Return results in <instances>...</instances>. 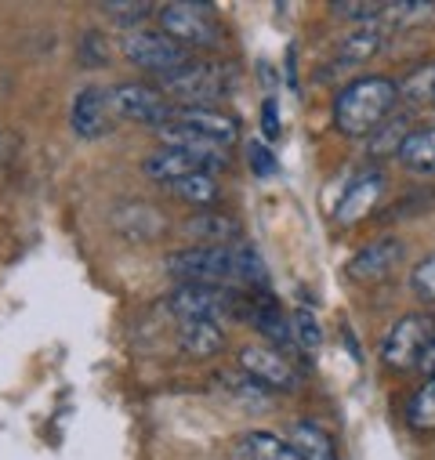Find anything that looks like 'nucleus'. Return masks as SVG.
Segmentation results:
<instances>
[{
    "label": "nucleus",
    "instance_id": "1",
    "mask_svg": "<svg viewBox=\"0 0 435 460\" xmlns=\"http://www.w3.org/2000/svg\"><path fill=\"white\" fill-rule=\"evenodd\" d=\"M167 272L182 283H203V287L247 283L254 290L269 283V269L251 247H189L167 258Z\"/></svg>",
    "mask_w": 435,
    "mask_h": 460
},
{
    "label": "nucleus",
    "instance_id": "2",
    "mask_svg": "<svg viewBox=\"0 0 435 460\" xmlns=\"http://www.w3.org/2000/svg\"><path fill=\"white\" fill-rule=\"evenodd\" d=\"M395 102H399V84H392L388 76H363L338 94L334 128L345 138H367L392 117Z\"/></svg>",
    "mask_w": 435,
    "mask_h": 460
},
{
    "label": "nucleus",
    "instance_id": "3",
    "mask_svg": "<svg viewBox=\"0 0 435 460\" xmlns=\"http://www.w3.org/2000/svg\"><path fill=\"white\" fill-rule=\"evenodd\" d=\"M164 91L189 109H203L210 102H222L236 87V66L226 62H185L182 69L160 76Z\"/></svg>",
    "mask_w": 435,
    "mask_h": 460
},
{
    "label": "nucleus",
    "instance_id": "4",
    "mask_svg": "<svg viewBox=\"0 0 435 460\" xmlns=\"http://www.w3.org/2000/svg\"><path fill=\"white\" fill-rule=\"evenodd\" d=\"M167 312L182 323H218L222 315L244 319V294L233 287H203V283H182L167 297Z\"/></svg>",
    "mask_w": 435,
    "mask_h": 460
},
{
    "label": "nucleus",
    "instance_id": "5",
    "mask_svg": "<svg viewBox=\"0 0 435 460\" xmlns=\"http://www.w3.org/2000/svg\"><path fill=\"white\" fill-rule=\"evenodd\" d=\"M431 341H435V319L431 315H424V312L403 315L381 341V363L395 374H406V370L424 363Z\"/></svg>",
    "mask_w": 435,
    "mask_h": 460
},
{
    "label": "nucleus",
    "instance_id": "6",
    "mask_svg": "<svg viewBox=\"0 0 435 460\" xmlns=\"http://www.w3.org/2000/svg\"><path fill=\"white\" fill-rule=\"evenodd\" d=\"M160 33H167L182 48H214L222 40V30L214 22V12L200 0H178L160 8Z\"/></svg>",
    "mask_w": 435,
    "mask_h": 460
},
{
    "label": "nucleus",
    "instance_id": "7",
    "mask_svg": "<svg viewBox=\"0 0 435 460\" xmlns=\"http://www.w3.org/2000/svg\"><path fill=\"white\" fill-rule=\"evenodd\" d=\"M109 102H113L117 117H128V120L149 124V128H164L178 117V109L167 102V94H160L146 84H120L109 91Z\"/></svg>",
    "mask_w": 435,
    "mask_h": 460
},
{
    "label": "nucleus",
    "instance_id": "8",
    "mask_svg": "<svg viewBox=\"0 0 435 460\" xmlns=\"http://www.w3.org/2000/svg\"><path fill=\"white\" fill-rule=\"evenodd\" d=\"M124 55L138 69H149V73H160V76H167V73L182 69L185 62H192L189 48L174 44L167 33H146V30H131L124 37Z\"/></svg>",
    "mask_w": 435,
    "mask_h": 460
},
{
    "label": "nucleus",
    "instance_id": "9",
    "mask_svg": "<svg viewBox=\"0 0 435 460\" xmlns=\"http://www.w3.org/2000/svg\"><path fill=\"white\" fill-rule=\"evenodd\" d=\"M69 128H73V135L84 138V142H94V138L109 135V128H113V102H109V91H102V87H84V91L73 98Z\"/></svg>",
    "mask_w": 435,
    "mask_h": 460
},
{
    "label": "nucleus",
    "instance_id": "10",
    "mask_svg": "<svg viewBox=\"0 0 435 460\" xmlns=\"http://www.w3.org/2000/svg\"><path fill=\"white\" fill-rule=\"evenodd\" d=\"M240 374L262 385L265 392H294L297 388V370L272 349H244L240 352Z\"/></svg>",
    "mask_w": 435,
    "mask_h": 460
},
{
    "label": "nucleus",
    "instance_id": "11",
    "mask_svg": "<svg viewBox=\"0 0 435 460\" xmlns=\"http://www.w3.org/2000/svg\"><path fill=\"white\" fill-rule=\"evenodd\" d=\"M156 135H160V142H164L167 149L189 153L203 171H214V167H226V164H229V156H226V149H222V146H214L210 138L196 135V131H192V128H185L182 120H171V124L156 128Z\"/></svg>",
    "mask_w": 435,
    "mask_h": 460
},
{
    "label": "nucleus",
    "instance_id": "12",
    "mask_svg": "<svg viewBox=\"0 0 435 460\" xmlns=\"http://www.w3.org/2000/svg\"><path fill=\"white\" fill-rule=\"evenodd\" d=\"M381 196H385V178L381 174H367V178L352 181L345 189V196L338 199V207H334V221L338 225H360L363 217L374 214V207L381 203Z\"/></svg>",
    "mask_w": 435,
    "mask_h": 460
},
{
    "label": "nucleus",
    "instance_id": "13",
    "mask_svg": "<svg viewBox=\"0 0 435 460\" xmlns=\"http://www.w3.org/2000/svg\"><path fill=\"white\" fill-rule=\"evenodd\" d=\"M403 258V240L395 236H385V240H374L370 247H363L352 261H349V276L356 283H374V279H385L395 261Z\"/></svg>",
    "mask_w": 435,
    "mask_h": 460
},
{
    "label": "nucleus",
    "instance_id": "14",
    "mask_svg": "<svg viewBox=\"0 0 435 460\" xmlns=\"http://www.w3.org/2000/svg\"><path fill=\"white\" fill-rule=\"evenodd\" d=\"M174 120H182L185 128H192L196 135L210 138L214 146H222V149L236 146V138H240V124L233 117H226V112H218V109H178Z\"/></svg>",
    "mask_w": 435,
    "mask_h": 460
},
{
    "label": "nucleus",
    "instance_id": "15",
    "mask_svg": "<svg viewBox=\"0 0 435 460\" xmlns=\"http://www.w3.org/2000/svg\"><path fill=\"white\" fill-rule=\"evenodd\" d=\"M185 233L192 240H200L203 247H233L240 240V221L229 214H196L185 217Z\"/></svg>",
    "mask_w": 435,
    "mask_h": 460
},
{
    "label": "nucleus",
    "instance_id": "16",
    "mask_svg": "<svg viewBox=\"0 0 435 460\" xmlns=\"http://www.w3.org/2000/svg\"><path fill=\"white\" fill-rule=\"evenodd\" d=\"M142 171H146V178H153L160 185H171V181L189 178V174H207L189 153H178V149H167V146H160L156 153H149L142 160Z\"/></svg>",
    "mask_w": 435,
    "mask_h": 460
},
{
    "label": "nucleus",
    "instance_id": "17",
    "mask_svg": "<svg viewBox=\"0 0 435 460\" xmlns=\"http://www.w3.org/2000/svg\"><path fill=\"white\" fill-rule=\"evenodd\" d=\"M113 225L117 233L131 236V240H153V236H164V214H156L153 207L146 203H120L113 210Z\"/></svg>",
    "mask_w": 435,
    "mask_h": 460
},
{
    "label": "nucleus",
    "instance_id": "18",
    "mask_svg": "<svg viewBox=\"0 0 435 460\" xmlns=\"http://www.w3.org/2000/svg\"><path fill=\"white\" fill-rule=\"evenodd\" d=\"M178 349L192 359H210L226 349V333L218 323H182L178 326Z\"/></svg>",
    "mask_w": 435,
    "mask_h": 460
},
{
    "label": "nucleus",
    "instance_id": "19",
    "mask_svg": "<svg viewBox=\"0 0 435 460\" xmlns=\"http://www.w3.org/2000/svg\"><path fill=\"white\" fill-rule=\"evenodd\" d=\"M236 456L240 460H301L297 449L280 438V435H269V431H247L236 438Z\"/></svg>",
    "mask_w": 435,
    "mask_h": 460
},
{
    "label": "nucleus",
    "instance_id": "20",
    "mask_svg": "<svg viewBox=\"0 0 435 460\" xmlns=\"http://www.w3.org/2000/svg\"><path fill=\"white\" fill-rule=\"evenodd\" d=\"M287 442L297 449L301 460H338L331 435H326L319 424H312V420H297V424L290 428V438H287Z\"/></svg>",
    "mask_w": 435,
    "mask_h": 460
},
{
    "label": "nucleus",
    "instance_id": "21",
    "mask_svg": "<svg viewBox=\"0 0 435 460\" xmlns=\"http://www.w3.org/2000/svg\"><path fill=\"white\" fill-rule=\"evenodd\" d=\"M381 44H385V37H381V22H370V26L356 30L349 40H342L334 62H338V66H360V62L374 58V55L381 51Z\"/></svg>",
    "mask_w": 435,
    "mask_h": 460
},
{
    "label": "nucleus",
    "instance_id": "22",
    "mask_svg": "<svg viewBox=\"0 0 435 460\" xmlns=\"http://www.w3.org/2000/svg\"><path fill=\"white\" fill-rule=\"evenodd\" d=\"M399 160L410 174H435V128L410 131V138L399 149Z\"/></svg>",
    "mask_w": 435,
    "mask_h": 460
},
{
    "label": "nucleus",
    "instance_id": "23",
    "mask_svg": "<svg viewBox=\"0 0 435 460\" xmlns=\"http://www.w3.org/2000/svg\"><path fill=\"white\" fill-rule=\"evenodd\" d=\"M174 199H185V203H196V207H210L218 196V181L210 178V174H189V178H178V181H171V185H164Z\"/></svg>",
    "mask_w": 435,
    "mask_h": 460
},
{
    "label": "nucleus",
    "instance_id": "24",
    "mask_svg": "<svg viewBox=\"0 0 435 460\" xmlns=\"http://www.w3.org/2000/svg\"><path fill=\"white\" fill-rule=\"evenodd\" d=\"M406 424H410L413 431H431V428H435V377H428L424 388L410 399V406H406Z\"/></svg>",
    "mask_w": 435,
    "mask_h": 460
},
{
    "label": "nucleus",
    "instance_id": "25",
    "mask_svg": "<svg viewBox=\"0 0 435 460\" xmlns=\"http://www.w3.org/2000/svg\"><path fill=\"white\" fill-rule=\"evenodd\" d=\"M102 15L113 19L124 30H131V26H138V22H146L153 15V4H149V0H105Z\"/></svg>",
    "mask_w": 435,
    "mask_h": 460
},
{
    "label": "nucleus",
    "instance_id": "26",
    "mask_svg": "<svg viewBox=\"0 0 435 460\" xmlns=\"http://www.w3.org/2000/svg\"><path fill=\"white\" fill-rule=\"evenodd\" d=\"M399 98L406 102H435V62L431 66H421L417 73H410L403 84H399Z\"/></svg>",
    "mask_w": 435,
    "mask_h": 460
},
{
    "label": "nucleus",
    "instance_id": "27",
    "mask_svg": "<svg viewBox=\"0 0 435 460\" xmlns=\"http://www.w3.org/2000/svg\"><path fill=\"white\" fill-rule=\"evenodd\" d=\"M406 138H410L406 120H385V124L377 128V138H370V153H374V156H392V153L403 149Z\"/></svg>",
    "mask_w": 435,
    "mask_h": 460
},
{
    "label": "nucleus",
    "instance_id": "28",
    "mask_svg": "<svg viewBox=\"0 0 435 460\" xmlns=\"http://www.w3.org/2000/svg\"><path fill=\"white\" fill-rule=\"evenodd\" d=\"M410 290H413V297H421L424 305H435V251L413 265V272H410Z\"/></svg>",
    "mask_w": 435,
    "mask_h": 460
},
{
    "label": "nucleus",
    "instance_id": "29",
    "mask_svg": "<svg viewBox=\"0 0 435 460\" xmlns=\"http://www.w3.org/2000/svg\"><path fill=\"white\" fill-rule=\"evenodd\" d=\"M290 326H294V341L301 344V349H305V352H315V349H319V341H323V333H319V323H315V315H312L308 308L294 312Z\"/></svg>",
    "mask_w": 435,
    "mask_h": 460
},
{
    "label": "nucleus",
    "instance_id": "30",
    "mask_svg": "<svg viewBox=\"0 0 435 460\" xmlns=\"http://www.w3.org/2000/svg\"><path fill=\"white\" fill-rule=\"evenodd\" d=\"M385 15L395 19V26H421L435 15V4H385Z\"/></svg>",
    "mask_w": 435,
    "mask_h": 460
},
{
    "label": "nucleus",
    "instance_id": "31",
    "mask_svg": "<svg viewBox=\"0 0 435 460\" xmlns=\"http://www.w3.org/2000/svg\"><path fill=\"white\" fill-rule=\"evenodd\" d=\"M334 15H342V19H356V22H377V15H385V4H349V0H342V4H334Z\"/></svg>",
    "mask_w": 435,
    "mask_h": 460
},
{
    "label": "nucleus",
    "instance_id": "32",
    "mask_svg": "<svg viewBox=\"0 0 435 460\" xmlns=\"http://www.w3.org/2000/svg\"><path fill=\"white\" fill-rule=\"evenodd\" d=\"M247 156H251V167H254L258 178H269V174L276 171V156L269 153L265 142H251V146H247Z\"/></svg>",
    "mask_w": 435,
    "mask_h": 460
},
{
    "label": "nucleus",
    "instance_id": "33",
    "mask_svg": "<svg viewBox=\"0 0 435 460\" xmlns=\"http://www.w3.org/2000/svg\"><path fill=\"white\" fill-rule=\"evenodd\" d=\"M84 55H80V62L84 66H105V40H102V33H87L84 37Z\"/></svg>",
    "mask_w": 435,
    "mask_h": 460
},
{
    "label": "nucleus",
    "instance_id": "34",
    "mask_svg": "<svg viewBox=\"0 0 435 460\" xmlns=\"http://www.w3.org/2000/svg\"><path fill=\"white\" fill-rule=\"evenodd\" d=\"M262 131H265V138H280V105H276V98H265V105H262Z\"/></svg>",
    "mask_w": 435,
    "mask_h": 460
},
{
    "label": "nucleus",
    "instance_id": "35",
    "mask_svg": "<svg viewBox=\"0 0 435 460\" xmlns=\"http://www.w3.org/2000/svg\"><path fill=\"white\" fill-rule=\"evenodd\" d=\"M19 153V135H12L8 128H0V171H4Z\"/></svg>",
    "mask_w": 435,
    "mask_h": 460
},
{
    "label": "nucleus",
    "instance_id": "36",
    "mask_svg": "<svg viewBox=\"0 0 435 460\" xmlns=\"http://www.w3.org/2000/svg\"><path fill=\"white\" fill-rule=\"evenodd\" d=\"M421 370H424L428 377H435V341H431V349H428V356H424V363H421Z\"/></svg>",
    "mask_w": 435,
    "mask_h": 460
}]
</instances>
